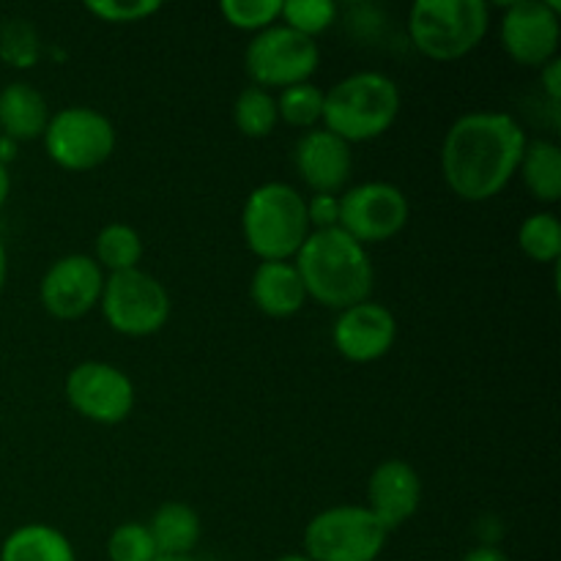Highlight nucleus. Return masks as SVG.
I'll return each instance as SVG.
<instances>
[{
	"label": "nucleus",
	"mask_w": 561,
	"mask_h": 561,
	"mask_svg": "<svg viewBox=\"0 0 561 561\" xmlns=\"http://www.w3.org/2000/svg\"><path fill=\"white\" fill-rule=\"evenodd\" d=\"M526 142L524 126L510 113L460 115L442 142L444 184L466 203L493 201L518 175Z\"/></svg>",
	"instance_id": "1"
},
{
	"label": "nucleus",
	"mask_w": 561,
	"mask_h": 561,
	"mask_svg": "<svg viewBox=\"0 0 561 561\" xmlns=\"http://www.w3.org/2000/svg\"><path fill=\"white\" fill-rule=\"evenodd\" d=\"M294 266L307 299L337 312L370 299L376 285V268L367 250L340 228L312 230L296 252Z\"/></svg>",
	"instance_id": "2"
},
{
	"label": "nucleus",
	"mask_w": 561,
	"mask_h": 561,
	"mask_svg": "<svg viewBox=\"0 0 561 561\" xmlns=\"http://www.w3.org/2000/svg\"><path fill=\"white\" fill-rule=\"evenodd\" d=\"M400 104L403 99L392 77L381 71H356L323 91L321 126L348 146L370 142L392 129Z\"/></svg>",
	"instance_id": "3"
},
{
	"label": "nucleus",
	"mask_w": 561,
	"mask_h": 561,
	"mask_svg": "<svg viewBox=\"0 0 561 561\" xmlns=\"http://www.w3.org/2000/svg\"><path fill=\"white\" fill-rule=\"evenodd\" d=\"M241 230L247 250L261 261H294L312 233L307 197L283 181L255 186L241 211Z\"/></svg>",
	"instance_id": "4"
},
{
	"label": "nucleus",
	"mask_w": 561,
	"mask_h": 561,
	"mask_svg": "<svg viewBox=\"0 0 561 561\" xmlns=\"http://www.w3.org/2000/svg\"><path fill=\"white\" fill-rule=\"evenodd\" d=\"M488 27L491 5L485 0H416L409 11L411 44L438 64L474 53Z\"/></svg>",
	"instance_id": "5"
},
{
	"label": "nucleus",
	"mask_w": 561,
	"mask_h": 561,
	"mask_svg": "<svg viewBox=\"0 0 561 561\" xmlns=\"http://www.w3.org/2000/svg\"><path fill=\"white\" fill-rule=\"evenodd\" d=\"M389 531L359 504H340L318 513L305 529V557L312 561H376Z\"/></svg>",
	"instance_id": "6"
},
{
	"label": "nucleus",
	"mask_w": 561,
	"mask_h": 561,
	"mask_svg": "<svg viewBox=\"0 0 561 561\" xmlns=\"http://www.w3.org/2000/svg\"><path fill=\"white\" fill-rule=\"evenodd\" d=\"M102 316L124 337H151L170 321V294L153 274L142 268L110 274L102 290Z\"/></svg>",
	"instance_id": "7"
},
{
	"label": "nucleus",
	"mask_w": 561,
	"mask_h": 561,
	"mask_svg": "<svg viewBox=\"0 0 561 561\" xmlns=\"http://www.w3.org/2000/svg\"><path fill=\"white\" fill-rule=\"evenodd\" d=\"M244 66L252 85L283 91L299 82H310L321 66V47L312 38L277 22L252 36V42L247 44Z\"/></svg>",
	"instance_id": "8"
},
{
	"label": "nucleus",
	"mask_w": 561,
	"mask_h": 561,
	"mask_svg": "<svg viewBox=\"0 0 561 561\" xmlns=\"http://www.w3.org/2000/svg\"><path fill=\"white\" fill-rule=\"evenodd\" d=\"M42 140L47 157L58 168L88 173V170L102 168L113 157L115 126L107 115L93 107H64L49 115Z\"/></svg>",
	"instance_id": "9"
},
{
	"label": "nucleus",
	"mask_w": 561,
	"mask_h": 561,
	"mask_svg": "<svg viewBox=\"0 0 561 561\" xmlns=\"http://www.w3.org/2000/svg\"><path fill=\"white\" fill-rule=\"evenodd\" d=\"M411 203L400 186L387 181H365L340 195V230L354 241L381 244L409 225Z\"/></svg>",
	"instance_id": "10"
},
{
	"label": "nucleus",
	"mask_w": 561,
	"mask_h": 561,
	"mask_svg": "<svg viewBox=\"0 0 561 561\" xmlns=\"http://www.w3.org/2000/svg\"><path fill=\"white\" fill-rule=\"evenodd\" d=\"M561 3L557 0H515L499 22L502 47L518 66L542 69L559 58Z\"/></svg>",
	"instance_id": "11"
},
{
	"label": "nucleus",
	"mask_w": 561,
	"mask_h": 561,
	"mask_svg": "<svg viewBox=\"0 0 561 561\" xmlns=\"http://www.w3.org/2000/svg\"><path fill=\"white\" fill-rule=\"evenodd\" d=\"M66 400L96 425H121L135 409V383L110 362H80L66 376Z\"/></svg>",
	"instance_id": "12"
},
{
	"label": "nucleus",
	"mask_w": 561,
	"mask_h": 561,
	"mask_svg": "<svg viewBox=\"0 0 561 561\" xmlns=\"http://www.w3.org/2000/svg\"><path fill=\"white\" fill-rule=\"evenodd\" d=\"M104 279L102 266L91 255H64L44 272L38 299L58 321H77L99 307Z\"/></svg>",
	"instance_id": "13"
},
{
	"label": "nucleus",
	"mask_w": 561,
	"mask_h": 561,
	"mask_svg": "<svg viewBox=\"0 0 561 561\" xmlns=\"http://www.w3.org/2000/svg\"><path fill=\"white\" fill-rule=\"evenodd\" d=\"M332 340L343 359L354 362V365H370L392 351L394 340H398V321L389 307L367 299L348 310H340Z\"/></svg>",
	"instance_id": "14"
},
{
	"label": "nucleus",
	"mask_w": 561,
	"mask_h": 561,
	"mask_svg": "<svg viewBox=\"0 0 561 561\" xmlns=\"http://www.w3.org/2000/svg\"><path fill=\"white\" fill-rule=\"evenodd\" d=\"M294 164L312 195H340L354 173L351 146L323 126L301 131L294 146Z\"/></svg>",
	"instance_id": "15"
},
{
	"label": "nucleus",
	"mask_w": 561,
	"mask_h": 561,
	"mask_svg": "<svg viewBox=\"0 0 561 561\" xmlns=\"http://www.w3.org/2000/svg\"><path fill=\"white\" fill-rule=\"evenodd\" d=\"M422 502V480L405 460H381L367 482V510L387 531L414 518Z\"/></svg>",
	"instance_id": "16"
},
{
	"label": "nucleus",
	"mask_w": 561,
	"mask_h": 561,
	"mask_svg": "<svg viewBox=\"0 0 561 561\" xmlns=\"http://www.w3.org/2000/svg\"><path fill=\"white\" fill-rule=\"evenodd\" d=\"M250 296L268 318H294L305 310L307 290L294 261H261L252 272Z\"/></svg>",
	"instance_id": "17"
},
{
	"label": "nucleus",
	"mask_w": 561,
	"mask_h": 561,
	"mask_svg": "<svg viewBox=\"0 0 561 561\" xmlns=\"http://www.w3.org/2000/svg\"><path fill=\"white\" fill-rule=\"evenodd\" d=\"M47 124V99L31 82H9L0 91V135L14 142H31L44 137Z\"/></svg>",
	"instance_id": "18"
},
{
	"label": "nucleus",
	"mask_w": 561,
	"mask_h": 561,
	"mask_svg": "<svg viewBox=\"0 0 561 561\" xmlns=\"http://www.w3.org/2000/svg\"><path fill=\"white\" fill-rule=\"evenodd\" d=\"M146 526L159 557H192V548L201 540V518L184 502L162 504Z\"/></svg>",
	"instance_id": "19"
},
{
	"label": "nucleus",
	"mask_w": 561,
	"mask_h": 561,
	"mask_svg": "<svg viewBox=\"0 0 561 561\" xmlns=\"http://www.w3.org/2000/svg\"><path fill=\"white\" fill-rule=\"evenodd\" d=\"M0 561H77L75 548L55 526L25 524L0 546Z\"/></svg>",
	"instance_id": "20"
},
{
	"label": "nucleus",
	"mask_w": 561,
	"mask_h": 561,
	"mask_svg": "<svg viewBox=\"0 0 561 561\" xmlns=\"http://www.w3.org/2000/svg\"><path fill=\"white\" fill-rule=\"evenodd\" d=\"M518 173L535 201L559 203L561 197V148L553 140H529L520 157Z\"/></svg>",
	"instance_id": "21"
},
{
	"label": "nucleus",
	"mask_w": 561,
	"mask_h": 561,
	"mask_svg": "<svg viewBox=\"0 0 561 561\" xmlns=\"http://www.w3.org/2000/svg\"><path fill=\"white\" fill-rule=\"evenodd\" d=\"M93 250H96L93 261L102 266V272L121 274L140 268L146 244H142V236L131 225L110 222L99 230Z\"/></svg>",
	"instance_id": "22"
},
{
	"label": "nucleus",
	"mask_w": 561,
	"mask_h": 561,
	"mask_svg": "<svg viewBox=\"0 0 561 561\" xmlns=\"http://www.w3.org/2000/svg\"><path fill=\"white\" fill-rule=\"evenodd\" d=\"M233 124L250 140H263V137L272 135L279 124L274 93L257 85L244 88L233 102Z\"/></svg>",
	"instance_id": "23"
},
{
	"label": "nucleus",
	"mask_w": 561,
	"mask_h": 561,
	"mask_svg": "<svg viewBox=\"0 0 561 561\" xmlns=\"http://www.w3.org/2000/svg\"><path fill=\"white\" fill-rule=\"evenodd\" d=\"M518 247L529 261L557 263L561 255V222L557 214H529L518 228Z\"/></svg>",
	"instance_id": "24"
},
{
	"label": "nucleus",
	"mask_w": 561,
	"mask_h": 561,
	"mask_svg": "<svg viewBox=\"0 0 561 561\" xmlns=\"http://www.w3.org/2000/svg\"><path fill=\"white\" fill-rule=\"evenodd\" d=\"M277 115L288 126L301 131H310L321 126L323 118V91L312 82H299V85L283 88L277 93Z\"/></svg>",
	"instance_id": "25"
},
{
	"label": "nucleus",
	"mask_w": 561,
	"mask_h": 561,
	"mask_svg": "<svg viewBox=\"0 0 561 561\" xmlns=\"http://www.w3.org/2000/svg\"><path fill=\"white\" fill-rule=\"evenodd\" d=\"M42 58V38L27 20H9L0 25V60L11 69H31Z\"/></svg>",
	"instance_id": "26"
},
{
	"label": "nucleus",
	"mask_w": 561,
	"mask_h": 561,
	"mask_svg": "<svg viewBox=\"0 0 561 561\" xmlns=\"http://www.w3.org/2000/svg\"><path fill=\"white\" fill-rule=\"evenodd\" d=\"M337 11V3H332V0H288L279 11V22L316 42V36H321L334 25Z\"/></svg>",
	"instance_id": "27"
},
{
	"label": "nucleus",
	"mask_w": 561,
	"mask_h": 561,
	"mask_svg": "<svg viewBox=\"0 0 561 561\" xmlns=\"http://www.w3.org/2000/svg\"><path fill=\"white\" fill-rule=\"evenodd\" d=\"M283 0H222L219 14L236 31L261 33L266 27L277 25Z\"/></svg>",
	"instance_id": "28"
},
{
	"label": "nucleus",
	"mask_w": 561,
	"mask_h": 561,
	"mask_svg": "<svg viewBox=\"0 0 561 561\" xmlns=\"http://www.w3.org/2000/svg\"><path fill=\"white\" fill-rule=\"evenodd\" d=\"M157 557L159 553L151 540V531H148L146 524H137V520L115 526L107 540L110 561H153Z\"/></svg>",
	"instance_id": "29"
},
{
	"label": "nucleus",
	"mask_w": 561,
	"mask_h": 561,
	"mask_svg": "<svg viewBox=\"0 0 561 561\" xmlns=\"http://www.w3.org/2000/svg\"><path fill=\"white\" fill-rule=\"evenodd\" d=\"M85 9L91 11L96 20L110 22V25H131V22H146L148 16L157 14L162 9L159 0H91L85 3Z\"/></svg>",
	"instance_id": "30"
},
{
	"label": "nucleus",
	"mask_w": 561,
	"mask_h": 561,
	"mask_svg": "<svg viewBox=\"0 0 561 561\" xmlns=\"http://www.w3.org/2000/svg\"><path fill=\"white\" fill-rule=\"evenodd\" d=\"M307 219L312 230H332L340 225V195H312L307 201Z\"/></svg>",
	"instance_id": "31"
},
{
	"label": "nucleus",
	"mask_w": 561,
	"mask_h": 561,
	"mask_svg": "<svg viewBox=\"0 0 561 561\" xmlns=\"http://www.w3.org/2000/svg\"><path fill=\"white\" fill-rule=\"evenodd\" d=\"M540 85L546 93L548 104H551V113H559L561 104V58H553L551 64H546L540 69Z\"/></svg>",
	"instance_id": "32"
},
{
	"label": "nucleus",
	"mask_w": 561,
	"mask_h": 561,
	"mask_svg": "<svg viewBox=\"0 0 561 561\" xmlns=\"http://www.w3.org/2000/svg\"><path fill=\"white\" fill-rule=\"evenodd\" d=\"M463 561H513L504 551H499L496 546H480V548H471L466 553Z\"/></svg>",
	"instance_id": "33"
},
{
	"label": "nucleus",
	"mask_w": 561,
	"mask_h": 561,
	"mask_svg": "<svg viewBox=\"0 0 561 561\" xmlns=\"http://www.w3.org/2000/svg\"><path fill=\"white\" fill-rule=\"evenodd\" d=\"M14 157H16V142L0 135V164H5V168H9V162Z\"/></svg>",
	"instance_id": "34"
},
{
	"label": "nucleus",
	"mask_w": 561,
	"mask_h": 561,
	"mask_svg": "<svg viewBox=\"0 0 561 561\" xmlns=\"http://www.w3.org/2000/svg\"><path fill=\"white\" fill-rule=\"evenodd\" d=\"M9 192H11L9 168H5V164H0V208H3L5 201H9Z\"/></svg>",
	"instance_id": "35"
},
{
	"label": "nucleus",
	"mask_w": 561,
	"mask_h": 561,
	"mask_svg": "<svg viewBox=\"0 0 561 561\" xmlns=\"http://www.w3.org/2000/svg\"><path fill=\"white\" fill-rule=\"evenodd\" d=\"M5 274H9V257H5V247L3 241H0V290H3L5 285Z\"/></svg>",
	"instance_id": "36"
},
{
	"label": "nucleus",
	"mask_w": 561,
	"mask_h": 561,
	"mask_svg": "<svg viewBox=\"0 0 561 561\" xmlns=\"http://www.w3.org/2000/svg\"><path fill=\"white\" fill-rule=\"evenodd\" d=\"M277 561H312V559H307L305 553H285V557H279Z\"/></svg>",
	"instance_id": "37"
},
{
	"label": "nucleus",
	"mask_w": 561,
	"mask_h": 561,
	"mask_svg": "<svg viewBox=\"0 0 561 561\" xmlns=\"http://www.w3.org/2000/svg\"><path fill=\"white\" fill-rule=\"evenodd\" d=\"M153 561H197V559H192V557H157Z\"/></svg>",
	"instance_id": "38"
}]
</instances>
